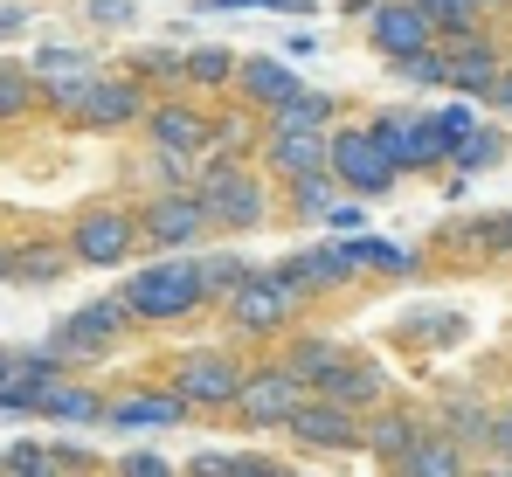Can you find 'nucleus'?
<instances>
[{
  "label": "nucleus",
  "mask_w": 512,
  "mask_h": 477,
  "mask_svg": "<svg viewBox=\"0 0 512 477\" xmlns=\"http://www.w3.org/2000/svg\"><path fill=\"white\" fill-rule=\"evenodd\" d=\"M118 305H125L132 318H146V325H173V318H194V312H201V277H194V263H187V256L146 263V270H132V277H125Z\"/></svg>",
  "instance_id": "1"
},
{
  "label": "nucleus",
  "mask_w": 512,
  "mask_h": 477,
  "mask_svg": "<svg viewBox=\"0 0 512 477\" xmlns=\"http://www.w3.org/2000/svg\"><path fill=\"white\" fill-rule=\"evenodd\" d=\"M194 201H201L208 229H215V222H222V229H270V187L256 180L243 159H236V166H201V173H194Z\"/></svg>",
  "instance_id": "2"
},
{
  "label": "nucleus",
  "mask_w": 512,
  "mask_h": 477,
  "mask_svg": "<svg viewBox=\"0 0 512 477\" xmlns=\"http://www.w3.org/2000/svg\"><path fill=\"white\" fill-rule=\"evenodd\" d=\"M132 332V312L118 305V298H90L77 312L56 325V339L42 346L56 367H90V360H104V353H118V339Z\"/></svg>",
  "instance_id": "3"
},
{
  "label": "nucleus",
  "mask_w": 512,
  "mask_h": 477,
  "mask_svg": "<svg viewBox=\"0 0 512 477\" xmlns=\"http://www.w3.org/2000/svg\"><path fill=\"white\" fill-rule=\"evenodd\" d=\"M243 374H250V367H243L229 346H201V353H180V360H173V388H167V395L187 401V415H194V408L222 415V408H236Z\"/></svg>",
  "instance_id": "4"
},
{
  "label": "nucleus",
  "mask_w": 512,
  "mask_h": 477,
  "mask_svg": "<svg viewBox=\"0 0 512 477\" xmlns=\"http://www.w3.org/2000/svg\"><path fill=\"white\" fill-rule=\"evenodd\" d=\"M326 173L340 180L346 194H360V201H374V194L395 187V166H388L381 146L367 139V125H340V132H326Z\"/></svg>",
  "instance_id": "5"
},
{
  "label": "nucleus",
  "mask_w": 512,
  "mask_h": 477,
  "mask_svg": "<svg viewBox=\"0 0 512 477\" xmlns=\"http://www.w3.org/2000/svg\"><path fill=\"white\" fill-rule=\"evenodd\" d=\"M298 305H305V298H298L277 270H250V284H243L222 312H229V325H236L243 339H270V332H284V325L298 318Z\"/></svg>",
  "instance_id": "6"
},
{
  "label": "nucleus",
  "mask_w": 512,
  "mask_h": 477,
  "mask_svg": "<svg viewBox=\"0 0 512 477\" xmlns=\"http://www.w3.org/2000/svg\"><path fill=\"white\" fill-rule=\"evenodd\" d=\"M139 249V215L132 208H84L77 222H70V263H97V270H111V263H125Z\"/></svg>",
  "instance_id": "7"
},
{
  "label": "nucleus",
  "mask_w": 512,
  "mask_h": 477,
  "mask_svg": "<svg viewBox=\"0 0 512 477\" xmlns=\"http://www.w3.org/2000/svg\"><path fill=\"white\" fill-rule=\"evenodd\" d=\"M28 77H35L49 111H84L90 83H97V63H90V49H35Z\"/></svg>",
  "instance_id": "8"
},
{
  "label": "nucleus",
  "mask_w": 512,
  "mask_h": 477,
  "mask_svg": "<svg viewBox=\"0 0 512 477\" xmlns=\"http://www.w3.org/2000/svg\"><path fill=\"white\" fill-rule=\"evenodd\" d=\"M305 401V388L270 360V367H250L243 374V388H236V422H250V429H284V415Z\"/></svg>",
  "instance_id": "9"
},
{
  "label": "nucleus",
  "mask_w": 512,
  "mask_h": 477,
  "mask_svg": "<svg viewBox=\"0 0 512 477\" xmlns=\"http://www.w3.org/2000/svg\"><path fill=\"white\" fill-rule=\"evenodd\" d=\"M208 236V215H201V201L194 194H153L146 208H139V242H153V249H194V242Z\"/></svg>",
  "instance_id": "10"
},
{
  "label": "nucleus",
  "mask_w": 512,
  "mask_h": 477,
  "mask_svg": "<svg viewBox=\"0 0 512 477\" xmlns=\"http://www.w3.org/2000/svg\"><path fill=\"white\" fill-rule=\"evenodd\" d=\"M367 35H374V49H381L388 63L436 49V28L423 21V7H416V0H374V7H367Z\"/></svg>",
  "instance_id": "11"
},
{
  "label": "nucleus",
  "mask_w": 512,
  "mask_h": 477,
  "mask_svg": "<svg viewBox=\"0 0 512 477\" xmlns=\"http://www.w3.org/2000/svg\"><path fill=\"white\" fill-rule=\"evenodd\" d=\"M139 125H146V139H153L160 159H201L208 153V111H194V104H180V97L153 104Z\"/></svg>",
  "instance_id": "12"
},
{
  "label": "nucleus",
  "mask_w": 512,
  "mask_h": 477,
  "mask_svg": "<svg viewBox=\"0 0 512 477\" xmlns=\"http://www.w3.org/2000/svg\"><path fill=\"white\" fill-rule=\"evenodd\" d=\"M284 436L291 443H305V450H360V415H346L333 401H298L291 415H284Z\"/></svg>",
  "instance_id": "13"
},
{
  "label": "nucleus",
  "mask_w": 512,
  "mask_h": 477,
  "mask_svg": "<svg viewBox=\"0 0 512 477\" xmlns=\"http://www.w3.org/2000/svg\"><path fill=\"white\" fill-rule=\"evenodd\" d=\"M499 42L492 35H464V42H443V90H457V97H492V83H499Z\"/></svg>",
  "instance_id": "14"
},
{
  "label": "nucleus",
  "mask_w": 512,
  "mask_h": 477,
  "mask_svg": "<svg viewBox=\"0 0 512 477\" xmlns=\"http://www.w3.org/2000/svg\"><path fill=\"white\" fill-rule=\"evenodd\" d=\"M312 401H333L346 415H374V408H388V374H381V360H353V353H346L340 367L319 381Z\"/></svg>",
  "instance_id": "15"
},
{
  "label": "nucleus",
  "mask_w": 512,
  "mask_h": 477,
  "mask_svg": "<svg viewBox=\"0 0 512 477\" xmlns=\"http://www.w3.org/2000/svg\"><path fill=\"white\" fill-rule=\"evenodd\" d=\"M153 111V97H146V83H132V77H97L90 83V97H84V118L90 132H125V125H139Z\"/></svg>",
  "instance_id": "16"
},
{
  "label": "nucleus",
  "mask_w": 512,
  "mask_h": 477,
  "mask_svg": "<svg viewBox=\"0 0 512 477\" xmlns=\"http://www.w3.org/2000/svg\"><path fill=\"white\" fill-rule=\"evenodd\" d=\"M277 277H284L298 298H312V291H340V284H353L360 270H353V256H346L340 242H319V249H298L291 263H277Z\"/></svg>",
  "instance_id": "17"
},
{
  "label": "nucleus",
  "mask_w": 512,
  "mask_h": 477,
  "mask_svg": "<svg viewBox=\"0 0 512 477\" xmlns=\"http://www.w3.org/2000/svg\"><path fill=\"white\" fill-rule=\"evenodd\" d=\"M263 166H270L284 187L326 173V132H263Z\"/></svg>",
  "instance_id": "18"
},
{
  "label": "nucleus",
  "mask_w": 512,
  "mask_h": 477,
  "mask_svg": "<svg viewBox=\"0 0 512 477\" xmlns=\"http://www.w3.org/2000/svg\"><path fill=\"white\" fill-rule=\"evenodd\" d=\"M229 90H243L256 111H277V104H284V97H298L305 83L291 77V63H284V56H243V63H236V83H229Z\"/></svg>",
  "instance_id": "19"
},
{
  "label": "nucleus",
  "mask_w": 512,
  "mask_h": 477,
  "mask_svg": "<svg viewBox=\"0 0 512 477\" xmlns=\"http://www.w3.org/2000/svg\"><path fill=\"white\" fill-rule=\"evenodd\" d=\"M416 436H423V422H416L409 408H374V415H360V450H374V457H388V464H402V457L416 450Z\"/></svg>",
  "instance_id": "20"
},
{
  "label": "nucleus",
  "mask_w": 512,
  "mask_h": 477,
  "mask_svg": "<svg viewBox=\"0 0 512 477\" xmlns=\"http://www.w3.org/2000/svg\"><path fill=\"white\" fill-rule=\"evenodd\" d=\"M340 360H346L340 339H326V332H305V339H291V346H284V360H277V367H284V374H291L305 395H319V381H326Z\"/></svg>",
  "instance_id": "21"
},
{
  "label": "nucleus",
  "mask_w": 512,
  "mask_h": 477,
  "mask_svg": "<svg viewBox=\"0 0 512 477\" xmlns=\"http://www.w3.org/2000/svg\"><path fill=\"white\" fill-rule=\"evenodd\" d=\"M104 422L111 429H173V422H187V401L180 395H118V401H104Z\"/></svg>",
  "instance_id": "22"
},
{
  "label": "nucleus",
  "mask_w": 512,
  "mask_h": 477,
  "mask_svg": "<svg viewBox=\"0 0 512 477\" xmlns=\"http://www.w3.org/2000/svg\"><path fill=\"white\" fill-rule=\"evenodd\" d=\"M395 477H471V457H464L450 436L423 429V436H416V450L395 464Z\"/></svg>",
  "instance_id": "23"
},
{
  "label": "nucleus",
  "mask_w": 512,
  "mask_h": 477,
  "mask_svg": "<svg viewBox=\"0 0 512 477\" xmlns=\"http://www.w3.org/2000/svg\"><path fill=\"white\" fill-rule=\"evenodd\" d=\"M333 97L326 90H298V97H284L277 111H263V132H333Z\"/></svg>",
  "instance_id": "24"
},
{
  "label": "nucleus",
  "mask_w": 512,
  "mask_h": 477,
  "mask_svg": "<svg viewBox=\"0 0 512 477\" xmlns=\"http://www.w3.org/2000/svg\"><path fill=\"white\" fill-rule=\"evenodd\" d=\"M63 270H70L63 242H7V277L14 284H56Z\"/></svg>",
  "instance_id": "25"
},
{
  "label": "nucleus",
  "mask_w": 512,
  "mask_h": 477,
  "mask_svg": "<svg viewBox=\"0 0 512 477\" xmlns=\"http://www.w3.org/2000/svg\"><path fill=\"white\" fill-rule=\"evenodd\" d=\"M436 436H450V443L471 457V450H485V436H492V408H485L478 395H450L443 401V429H436Z\"/></svg>",
  "instance_id": "26"
},
{
  "label": "nucleus",
  "mask_w": 512,
  "mask_h": 477,
  "mask_svg": "<svg viewBox=\"0 0 512 477\" xmlns=\"http://www.w3.org/2000/svg\"><path fill=\"white\" fill-rule=\"evenodd\" d=\"M28 415H56V422H104V401L90 395V388H70V381H42Z\"/></svg>",
  "instance_id": "27"
},
{
  "label": "nucleus",
  "mask_w": 512,
  "mask_h": 477,
  "mask_svg": "<svg viewBox=\"0 0 512 477\" xmlns=\"http://www.w3.org/2000/svg\"><path fill=\"white\" fill-rule=\"evenodd\" d=\"M194 277H201V305H229V298L250 284V263H243V256H201Z\"/></svg>",
  "instance_id": "28"
},
{
  "label": "nucleus",
  "mask_w": 512,
  "mask_h": 477,
  "mask_svg": "<svg viewBox=\"0 0 512 477\" xmlns=\"http://www.w3.org/2000/svg\"><path fill=\"white\" fill-rule=\"evenodd\" d=\"M28 111H42V90L28 77V63H0V125H21Z\"/></svg>",
  "instance_id": "29"
},
{
  "label": "nucleus",
  "mask_w": 512,
  "mask_h": 477,
  "mask_svg": "<svg viewBox=\"0 0 512 477\" xmlns=\"http://www.w3.org/2000/svg\"><path fill=\"white\" fill-rule=\"evenodd\" d=\"M236 49H222V42H208V49H187V83L194 90H229L236 83Z\"/></svg>",
  "instance_id": "30"
},
{
  "label": "nucleus",
  "mask_w": 512,
  "mask_h": 477,
  "mask_svg": "<svg viewBox=\"0 0 512 477\" xmlns=\"http://www.w3.org/2000/svg\"><path fill=\"white\" fill-rule=\"evenodd\" d=\"M35 381H56V360L42 346H0V388H35Z\"/></svg>",
  "instance_id": "31"
},
{
  "label": "nucleus",
  "mask_w": 512,
  "mask_h": 477,
  "mask_svg": "<svg viewBox=\"0 0 512 477\" xmlns=\"http://www.w3.org/2000/svg\"><path fill=\"white\" fill-rule=\"evenodd\" d=\"M284 201H291V215H305V222H326V215L340 208V180H333V173H312V180H298Z\"/></svg>",
  "instance_id": "32"
},
{
  "label": "nucleus",
  "mask_w": 512,
  "mask_h": 477,
  "mask_svg": "<svg viewBox=\"0 0 512 477\" xmlns=\"http://www.w3.org/2000/svg\"><path fill=\"white\" fill-rule=\"evenodd\" d=\"M423 7V21L443 35V42H464V35H478V7L471 0H416Z\"/></svg>",
  "instance_id": "33"
},
{
  "label": "nucleus",
  "mask_w": 512,
  "mask_h": 477,
  "mask_svg": "<svg viewBox=\"0 0 512 477\" xmlns=\"http://www.w3.org/2000/svg\"><path fill=\"white\" fill-rule=\"evenodd\" d=\"M423 125H429V139H436L443 153H457V146L478 132V111H471V104H450V111H429Z\"/></svg>",
  "instance_id": "34"
},
{
  "label": "nucleus",
  "mask_w": 512,
  "mask_h": 477,
  "mask_svg": "<svg viewBox=\"0 0 512 477\" xmlns=\"http://www.w3.org/2000/svg\"><path fill=\"white\" fill-rule=\"evenodd\" d=\"M506 159V132H492V125H478L457 153H450V166H464V173H485V166H499Z\"/></svg>",
  "instance_id": "35"
},
{
  "label": "nucleus",
  "mask_w": 512,
  "mask_h": 477,
  "mask_svg": "<svg viewBox=\"0 0 512 477\" xmlns=\"http://www.w3.org/2000/svg\"><path fill=\"white\" fill-rule=\"evenodd\" d=\"M0 471L7 477H63L56 464H49V450H35V443H14V450L0 457Z\"/></svg>",
  "instance_id": "36"
},
{
  "label": "nucleus",
  "mask_w": 512,
  "mask_h": 477,
  "mask_svg": "<svg viewBox=\"0 0 512 477\" xmlns=\"http://www.w3.org/2000/svg\"><path fill=\"white\" fill-rule=\"evenodd\" d=\"M187 83V56H180V49H146V63H139V77L132 83Z\"/></svg>",
  "instance_id": "37"
},
{
  "label": "nucleus",
  "mask_w": 512,
  "mask_h": 477,
  "mask_svg": "<svg viewBox=\"0 0 512 477\" xmlns=\"http://www.w3.org/2000/svg\"><path fill=\"white\" fill-rule=\"evenodd\" d=\"M402 83H423V90H436L443 83V49H423V56H402V63H388Z\"/></svg>",
  "instance_id": "38"
},
{
  "label": "nucleus",
  "mask_w": 512,
  "mask_h": 477,
  "mask_svg": "<svg viewBox=\"0 0 512 477\" xmlns=\"http://www.w3.org/2000/svg\"><path fill=\"white\" fill-rule=\"evenodd\" d=\"M485 457H492V464H512V401H506V408H492V436H485Z\"/></svg>",
  "instance_id": "39"
},
{
  "label": "nucleus",
  "mask_w": 512,
  "mask_h": 477,
  "mask_svg": "<svg viewBox=\"0 0 512 477\" xmlns=\"http://www.w3.org/2000/svg\"><path fill=\"white\" fill-rule=\"evenodd\" d=\"M118 477H173V464H160L153 450H132V457H118Z\"/></svg>",
  "instance_id": "40"
},
{
  "label": "nucleus",
  "mask_w": 512,
  "mask_h": 477,
  "mask_svg": "<svg viewBox=\"0 0 512 477\" xmlns=\"http://www.w3.org/2000/svg\"><path fill=\"white\" fill-rule=\"evenodd\" d=\"M222 477H298V471H284V464H270V457H229Z\"/></svg>",
  "instance_id": "41"
},
{
  "label": "nucleus",
  "mask_w": 512,
  "mask_h": 477,
  "mask_svg": "<svg viewBox=\"0 0 512 477\" xmlns=\"http://www.w3.org/2000/svg\"><path fill=\"white\" fill-rule=\"evenodd\" d=\"M326 222H333V229H340V236H353V229H360V222H367V215H360V201H340V208H333V215H326Z\"/></svg>",
  "instance_id": "42"
},
{
  "label": "nucleus",
  "mask_w": 512,
  "mask_h": 477,
  "mask_svg": "<svg viewBox=\"0 0 512 477\" xmlns=\"http://www.w3.org/2000/svg\"><path fill=\"white\" fill-rule=\"evenodd\" d=\"M90 14H97V21H118V28H125V21H132V0H90Z\"/></svg>",
  "instance_id": "43"
},
{
  "label": "nucleus",
  "mask_w": 512,
  "mask_h": 477,
  "mask_svg": "<svg viewBox=\"0 0 512 477\" xmlns=\"http://www.w3.org/2000/svg\"><path fill=\"white\" fill-rule=\"evenodd\" d=\"M229 471V457H194V464H187V477H222Z\"/></svg>",
  "instance_id": "44"
},
{
  "label": "nucleus",
  "mask_w": 512,
  "mask_h": 477,
  "mask_svg": "<svg viewBox=\"0 0 512 477\" xmlns=\"http://www.w3.org/2000/svg\"><path fill=\"white\" fill-rule=\"evenodd\" d=\"M492 104H499V111H512V70H499V83H492Z\"/></svg>",
  "instance_id": "45"
},
{
  "label": "nucleus",
  "mask_w": 512,
  "mask_h": 477,
  "mask_svg": "<svg viewBox=\"0 0 512 477\" xmlns=\"http://www.w3.org/2000/svg\"><path fill=\"white\" fill-rule=\"evenodd\" d=\"M471 7H478V14H485V7H512V0H471Z\"/></svg>",
  "instance_id": "46"
},
{
  "label": "nucleus",
  "mask_w": 512,
  "mask_h": 477,
  "mask_svg": "<svg viewBox=\"0 0 512 477\" xmlns=\"http://www.w3.org/2000/svg\"><path fill=\"white\" fill-rule=\"evenodd\" d=\"M499 229H506V249H512V215H499Z\"/></svg>",
  "instance_id": "47"
},
{
  "label": "nucleus",
  "mask_w": 512,
  "mask_h": 477,
  "mask_svg": "<svg viewBox=\"0 0 512 477\" xmlns=\"http://www.w3.org/2000/svg\"><path fill=\"white\" fill-rule=\"evenodd\" d=\"M0 277H7V242H0Z\"/></svg>",
  "instance_id": "48"
},
{
  "label": "nucleus",
  "mask_w": 512,
  "mask_h": 477,
  "mask_svg": "<svg viewBox=\"0 0 512 477\" xmlns=\"http://www.w3.org/2000/svg\"><path fill=\"white\" fill-rule=\"evenodd\" d=\"M471 477H499V471H492V464H485V471H471Z\"/></svg>",
  "instance_id": "49"
},
{
  "label": "nucleus",
  "mask_w": 512,
  "mask_h": 477,
  "mask_svg": "<svg viewBox=\"0 0 512 477\" xmlns=\"http://www.w3.org/2000/svg\"><path fill=\"white\" fill-rule=\"evenodd\" d=\"M0 477H7V471H0Z\"/></svg>",
  "instance_id": "50"
}]
</instances>
